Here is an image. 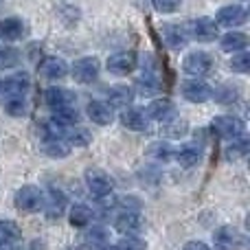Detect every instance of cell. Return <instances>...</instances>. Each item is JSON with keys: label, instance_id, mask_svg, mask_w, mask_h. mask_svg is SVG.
Masks as SVG:
<instances>
[{"label": "cell", "instance_id": "2", "mask_svg": "<svg viewBox=\"0 0 250 250\" xmlns=\"http://www.w3.org/2000/svg\"><path fill=\"white\" fill-rule=\"evenodd\" d=\"M44 204V191L38 185H22L20 189L13 193V207L24 215L42 211Z\"/></svg>", "mask_w": 250, "mask_h": 250}, {"label": "cell", "instance_id": "11", "mask_svg": "<svg viewBox=\"0 0 250 250\" xmlns=\"http://www.w3.org/2000/svg\"><path fill=\"white\" fill-rule=\"evenodd\" d=\"M44 104L51 108V112H60V110H66V108H75L77 95L73 90H68V88L51 86L44 90Z\"/></svg>", "mask_w": 250, "mask_h": 250}, {"label": "cell", "instance_id": "4", "mask_svg": "<svg viewBox=\"0 0 250 250\" xmlns=\"http://www.w3.org/2000/svg\"><path fill=\"white\" fill-rule=\"evenodd\" d=\"M83 180H86L88 191H90V195L95 200L108 198L114 191V180L110 178L108 171H104V169H99V167H88L86 173H83Z\"/></svg>", "mask_w": 250, "mask_h": 250}, {"label": "cell", "instance_id": "31", "mask_svg": "<svg viewBox=\"0 0 250 250\" xmlns=\"http://www.w3.org/2000/svg\"><path fill=\"white\" fill-rule=\"evenodd\" d=\"M64 138H66V143H68L70 147H86V145H90L92 134H90V129L82 127V125H75V127L66 129Z\"/></svg>", "mask_w": 250, "mask_h": 250}, {"label": "cell", "instance_id": "26", "mask_svg": "<svg viewBox=\"0 0 250 250\" xmlns=\"http://www.w3.org/2000/svg\"><path fill=\"white\" fill-rule=\"evenodd\" d=\"M211 99H215L217 104L230 105V104H235L237 99H242V88H239L237 83H233V82H226V83H222V86L213 88Z\"/></svg>", "mask_w": 250, "mask_h": 250}, {"label": "cell", "instance_id": "21", "mask_svg": "<svg viewBox=\"0 0 250 250\" xmlns=\"http://www.w3.org/2000/svg\"><path fill=\"white\" fill-rule=\"evenodd\" d=\"M68 208V200L62 191H51V193H44V204H42V211L48 220H60L62 215L66 213Z\"/></svg>", "mask_w": 250, "mask_h": 250}, {"label": "cell", "instance_id": "15", "mask_svg": "<svg viewBox=\"0 0 250 250\" xmlns=\"http://www.w3.org/2000/svg\"><path fill=\"white\" fill-rule=\"evenodd\" d=\"M213 244L217 250H239L244 246V237L235 226H220L213 233Z\"/></svg>", "mask_w": 250, "mask_h": 250}, {"label": "cell", "instance_id": "12", "mask_svg": "<svg viewBox=\"0 0 250 250\" xmlns=\"http://www.w3.org/2000/svg\"><path fill=\"white\" fill-rule=\"evenodd\" d=\"M145 117L149 119V121L167 123V121H171L173 117H178L176 114V104H173L169 97H156V99H151L149 105H147Z\"/></svg>", "mask_w": 250, "mask_h": 250}, {"label": "cell", "instance_id": "9", "mask_svg": "<svg viewBox=\"0 0 250 250\" xmlns=\"http://www.w3.org/2000/svg\"><path fill=\"white\" fill-rule=\"evenodd\" d=\"M187 29V35H189V40H195V42H213V40L217 38V33H220V29H217L215 20L213 18H195V20H191L189 24L185 26Z\"/></svg>", "mask_w": 250, "mask_h": 250}, {"label": "cell", "instance_id": "6", "mask_svg": "<svg viewBox=\"0 0 250 250\" xmlns=\"http://www.w3.org/2000/svg\"><path fill=\"white\" fill-rule=\"evenodd\" d=\"M138 68V53L136 51H119L105 60V70L114 77H127Z\"/></svg>", "mask_w": 250, "mask_h": 250}, {"label": "cell", "instance_id": "16", "mask_svg": "<svg viewBox=\"0 0 250 250\" xmlns=\"http://www.w3.org/2000/svg\"><path fill=\"white\" fill-rule=\"evenodd\" d=\"M134 97H136V92H134L132 86H127V83H114V86L108 88L104 101H108L114 110H125L132 105Z\"/></svg>", "mask_w": 250, "mask_h": 250}, {"label": "cell", "instance_id": "33", "mask_svg": "<svg viewBox=\"0 0 250 250\" xmlns=\"http://www.w3.org/2000/svg\"><path fill=\"white\" fill-rule=\"evenodd\" d=\"M163 134L167 138H182L189 134V123H187V119L173 117L171 121L163 123Z\"/></svg>", "mask_w": 250, "mask_h": 250}, {"label": "cell", "instance_id": "23", "mask_svg": "<svg viewBox=\"0 0 250 250\" xmlns=\"http://www.w3.org/2000/svg\"><path fill=\"white\" fill-rule=\"evenodd\" d=\"M70 149H73V147L66 143L64 136H44V141H42V151L48 158H55V160L68 158Z\"/></svg>", "mask_w": 250, "mask_h": 250}, {"label": "cell", "instance_id": "22", "mask_svg": "<svg viewBox=\"0 0 250 250\" xmlns=\"http://www.w3.org/2000/svg\"><path fill=\"white\" fill-rule=\"evenodd\" d=\"M248 44H250L248 35L244 33V31H237V29L226 31V33L220 38V48L224 53H233V55L235 53L248 51Z\"/></svg>", "mask_w": 250, "mask_h": 250}, {"label": "cell", "instance_id": "30", "mask_svg": "<svg viewBox=\"0 0 250 250\" xmlns=\"http://www.w3.org/2000/svg\"><path fill=\"white\" fill-rule=\"evenodd\" d=\"M86 230V242L90 244V246H105V244H110V229L104 224H97V222H92Z\"/></svg>", "mask_w": 250, "mask_h": 250}, {"label": "cell", "instance_id": "7", "mask_svg": "<svg viewBox=\"0 0 250 250\" xmlns=\"http://www.w3.org/2000/svg\"><path fill=\"white\" fill-rule=\"evenodd\" d=\"M180 95H182V99H187L189 104H207L213 97V86L207 83L204 79L189 77L180 83Z\"/></svg>", "mask_w": 250, "mask_h": 250}, {"label": "cell", "instance_id": "38", "mask_svg": "<svg viewBox=\"0 0 250 250\" xmlns=\"http://www.w3.org/2000/svg\"><path fill=\"white\" fill-rule=\"evenodd\" d=\"M182 0H151V7L158 13H176L180 9Z\"/></svg>", "mask_w": 250, "mask_h": 250}, {"label": "cell", "instance_id": "39", "mask_svg": "<svg viewBox=\"0 0 250 250\" xmlns=\"http://www.w3.org/2000/svg\"><path fill=\"white\" fill-rule=\"evenodd\" d=\"M182 250H211V246L204 242H200V239H191V242H187Z\"/></svg>", "mask_w": 250, "mask_h": 250}, {"label": "cell", "instance_id": "32", "mask_svg": "<svg viewBox=\"0 0 250 250\" xmlns=\"http://www.w3.org/2000/svg\"><path fill=\"white\" fill-rule=\"evenodd\" d=\"M173 149H176V147H173L169 141H154L149 147H147V156L158 160V163H167V160L173 158Z\"/></svg>", "mask_w": 250, "mask_h": 250}, {"label": "cell", "instance_id": "3", "mask_svg": "<svg viewBox=\"0 0 250 250\" xmlns=\"http://www.w3.org/2000/svg\"><path fill=\"white\" fill-rule=\"evenodd\" d=\"M101 73V62L95 55L77 57L73 64H68V75L75 83H92Z\"/></svg>", "mask_w": 250, "mask_h": 250}, {"label": "cell", "instance_id": "24", "mask_svg": "<svg viewBox=\"0 0 250 250\" xmlns=\"http://www.w3.org/2000/svg\"><path fill=\"white\" fill-rule=\"evenodd\" d=\"M163 40L169 48L173 51H180L189 44V35H187V29L180 24H165L163 26Z\"/></svg>", "mask_w": 250, "mask_h": 250}, {"label": "cell", "instance_id": "19", "mask_svg": "<svg viewBox=\"0 0 250 250\" xmlns=\"http://www.w3.org/2000/svg\"><path fill=\"white\" fill-rule=\"evenodd\" d=\"M66 215H68V224L73 226V229H88V226L95 222V208L88 207V204H70L68 208H66Z\"/></svg>", "mask_w": 250, "mask_h": 250}, {"label": "cell", "instance_id": "25", "mask_svg": "<svg viewBox=\"0 0 250 250\" xmlns=\"http://www.w3.org/2000/svg\"><path fill=\"white\" fill-rule=\"evenodd\" d=\"M173 160H176L180 167L191 169L202 160V149L195 145H182V147H178V149H173Z\"/></svg>", "mask_w": 250, "mask_h": 250}, {"label": "cell", "instance_id": "14", "mask_svg": "<svg viewBox=\"0 0 250 250\" xmlns=\"http://www.w3.org/2000/svg\"><path fill=\"white\" fill-rule=\"evenodd\" d=\"M86 114L95 125L99 127H105V125H112L114 119H117V110L104 99H92L90 104L86 105Z\"/></svg>", "mask_w": 250, "mask_h": 250}, {"label": "cell", "instance_id": "1", "mask_svg": "<svg viewBox=\"0 0 250 250\" xmlns=\"http://www.w3.org/2000/svg\"><path fill=\"white\" fill-rule=\"evenodd\" d=\"M213 68H215V57L208 51H204V48H193V51H189L185 55V60H182V70L193 79L207 77Z\"/></svg>", "mask_w": 250, "mask_h": 250}, {"label": "cell", "instance_id": "29", "mask_svg": "<svg viewBox=\"0 0 250 250\" xmlns=\"http://www.w3.org/2000/svg\"><path fill=\"white\" fill-rule=\"evenodd\" d=\"M2 108H4V112L13 119L26 117V114H29V101H26V95L7 97V99H2Z\"/></svg>", "mask_w": 250, "mask_h": 250}, {"label": "cell", "instance_id": "34", "mask_svg": "<svg viewBox=\"0 0 250 250\" xmlns=\"http://www.w3.org/2000/svg\"><path fill=\"white\" fill-rule=\"evenodd\" d=\"M246 154H248V138H246V134L233 138V141L226 145V158H229V160H239V158H244Z\"/></svg>", "mask_w": 250, "mask_h": 250}, {"label": "cell", "instance_id": "35", "mask_svg": "<svg viewBox=\"0 0 250 250\" xmlns=\"http://www.w3.org/2000/svg\"><path fill=\"white\" fill-rule=\"evenodd\" d=\"M51 119L60 125L62 129H68L79 123V112H77V108H66V110H60V112H53Z\"/></svg>", "mask_w": 250, "mask_h": 250}, {"label": "cell", "instance_id": "28", "mask_svg": "<svg viewBox=\"0 0 250 250\" xmlns=\"http://www.w3.org/2000/svg\"><path fill=\"white\" fill-rule=\"evenodd\" d=\"M22 237V229L18 222L7 220V217H0V244H7V246H16Z\"/></svg>", "mask_w": 250, "mask_h": 250}, {"label": "cell", "instance_id": "18", "mask_svg": "<svg viewBox=\"0 0 250 250\" xmlns=\"http://www.w3.org/2000/svg\"><path fill=\"white\" fill-rule=\"evenodd\" d=\"M31 88L29 75L20 73V75H11V77L0 79V99L7 97H16V95H26Z\"/></svg>", "mask_w": 250, "mask_h": 250}, {"label": "cell", "instance_id": "10", "mask_svg": "<svg viewBox=\"0 0 250 250\" xmlns=\"http://www.w3.org/2000/svg\"><path fill=\"white\" fill-rule=\"evenodd\" d=\"M215 24L217 26H226V29H237V26L246 24L248 20V11L244 4H224V7L217 9L215 13Z\"/></svg>", "mask_w": 250, "mask_h": 250}, {"label": "cell", "instance_id": "27", "mask_svg": "<svg viewBox=\"0 0 250 250\" xmlns=\"http://www.w3.org/2000/svg\"><path fill=\"white\" fill-rule=\"evenodd\" d=\"M22 64V51L13 44H0V70H13Z\"/></svg>", "mask_w": 250, "mask_h": 250}, {"label": "cell", "instance_id": "8", "mask_svg": "<svg viewBox=\"0 0 250 250\" xmlns=\"http://www.w3.org/2000/svg\"><path fill=\"white\" fill-rule=\"evenodd\" d=\"M38 73L46 82H62L68 77V62L57 55H44L38 62Z\"/></svg>", "mask_w": 250, "mask_h": 250}, {"label": "cell", "instance_id": "5", "mask_svg": "<svg viewBox=\"0 0 250 250\" xmlns=\"http://www.w3.org/2000/svg\"><path fill=\"white\" fill-rule=\"evenodd\" d=\"M211 129L220 138L233 141V138L242 136L246 132V123H244V119L235 117V114H215L211 121Z\"/></svg>", "mask_w": 250, "mask_h": 250}, {"label": "cell", "instance_id": "37", "mask_svg": "<svg viewBox=\"0 0 250 250\" xmlns=\"http://www.w3.org/2000/svg\"><path fill=\"white\" fill-rule=\"evenodd\" d=\"M114 250H147V242L141 235H129V237H121L114 244Z\"/></svg>", "mask_w": 250, "mask_h": 250}, {"label": "cell", "instance_id": "20", "mask_svg": "<svg viewBox=\"0 0 250 250\" xmlns=\"http://www.w3.org/2000/svg\"><path fill=\"white\" fill-rule=\"evenodd\" d=\"M119 121L125 129H129V132H147L149 129V119L145 117V112L143 110H136V108H125L121 110V114H119Z\"/></svg>", "mask_w": 250, "mask_h": 250}, {"label": "cell", "instance_id": "36", "mask_svg": "<svg viewBox=\"0 0 250 250\" xmlns=\"http://www.w3.org/2000/svg\"><path fill=\"white\" fill-rule=\"evenodd\" d=\"M229 68L233 73H239V75H246L250 70V53L248 51H242V53H235L229 62Z\"/></svg>", "mask_w": 250, "mask_h": 250}, {"label": "cell", "instance_id": "13", "mask_svg": "<svg viewBox=\"0 0 250 250\" xmlns=\"http://www.w3.org/2000/svg\"><path fill=\"white\" fill-rule=\"evenodd\" d=\"M114 229H117L123 237L141 235L143 230H145V217L136 211H123L114 217Z\"/></svg>", "mask_w": 250, "mask_h": 250}, {"label": "cell", "instance_id": "17", "mask_svg": "<svg viewBox=\"0 0 250 250\" xmlns=\"http://www.w3.org/2000/svg\"><path fill=\"white\" fill-rule=\"evenodd\" d=\"M26 35V24L22 18H2L0 20V42L2 44H13Z\"/></svg>", "mask_w": 250, "mask_h": 250}]
</instances>
